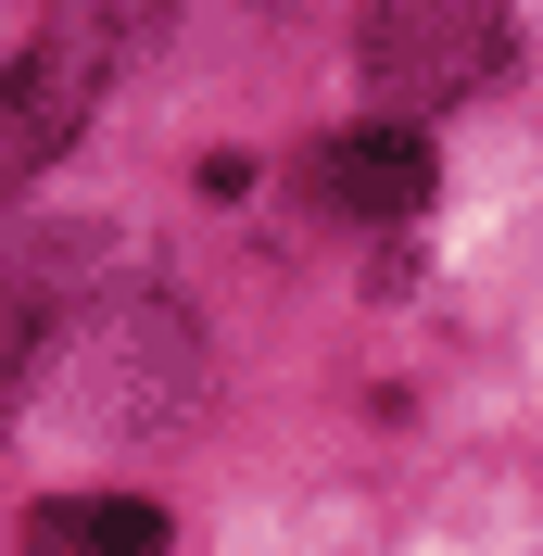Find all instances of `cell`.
Masks as SVG:
<instances>
[{"label": "cell", "mask_w": 543, "mask_h": 556, "mask_svg": "<svg viewBox=\"0 0 543 556\" xmlns=\"http://www.w3.org/2000/svg\"><path fill=\"white\" fill-rule=\"evenodd\" d=\"M152 13H165V0H51V26L26 38V64L0 76V89L26 102V127L51 139V152H64V139L89 127V114H102L114 64H127L139 38H152Z\"/></svg>", "instance_id": "1"}, {"label": "cell", "mask_w": 543, "mask_h": 556, "mask_svg": "<svg viewBox=\"0 0 543 556\" xmlns=\"http://www.w3.org/2000/svg\"><path fill=\"white\" fill-rule=\"evenodd\" d=\"M367 76L442 102V89H480V76H506V13L493 0H392L367 13Z\"/></svg>", "instance_id": "2"}, {"label": "cell", "mask_w": 543, "mask_h": 556, "mask_svg": "<svg viewBox=\"0 0 543 556\" xmlns=\"http://www.w3.org/2000/svg\"><path fill=\"white\" fill-rule=\"evenodd\" d=\"M316 203L329 215H417L430 203V139L417 127H341L316 152Z\"/></svg>", "instance_id": "3"}, {"label": "cell", "mask_w": 543, "mask_h": 556, "mask_svg": "<svg viewBox=\"0 0 543 556\" xmlns=\"http://www.w3.org/2000/svg\"><path fill=\"white\" fill-rule=\"evenodd\" d=\"M26 544H51V556H152L165 544V506H139V493H51V506H26Z\"/></svg>", "instance_id": "4"}, {"label": "cell", "mask_w": 543, "mask_h": 556, "mask_svg": "<svg viewBox=\"0 0 543 556\" xmlns=\"http://www.w3.org/2000/svg\"><path fill=\"white\" fill-rule=\"evenodd\" d=\"M26 165H51V139L26 127V102H13V89H0V190H13V177Z\"/></svg>", "instance_id": "5"}]
</instances>
